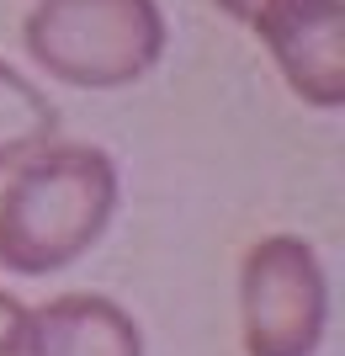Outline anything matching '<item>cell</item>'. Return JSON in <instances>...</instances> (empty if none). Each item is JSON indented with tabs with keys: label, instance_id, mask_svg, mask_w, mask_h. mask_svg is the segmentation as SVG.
<instances>
[{
	"label": "cell",
	"instance_id": "1",
	"mask_svg": "<svg viewBox=\"0 0 345 356\" xmlns=\"http://www.w3.org/2000/svg\"><path fill=\"white\" fill-rule=\"evenodd\" d=\"M117 160L96 144H43L0 192V266L11 277H59L90 255L117 213Z\"/></svg>",
	"mask_w": 345,
	"mask_h": 356
},
{
	"label": "cell",
	"instance_id": "2",
	"mask_svg": "<svg viewBox=\"0 0 345 356\" xmlns=\"http://www.w3.org/2000/svg\"><path fill=\"white\" fill-rule=\"evenodd\" d=\"M170 27L160 0H37L22 48L37 70L75 90H122L165 59Z\"/></svg>",
	"mask_w": 345,
	"mask_h": 356
},
{
	"label": "cell",
	"instance_id": "3",
	"mask_svg": "<svg viewBox=\"0 0 345 356\" xmlns=\"http://www.w3.org/2000/svg\"><path fill=\"white\" fill-rule=\"evenodd\" d=\"M244 356H314L330 330V277L308 239L266 234L239 266Z\"/></svg>",
	"mask_w": 345,
	"mask_h": 356
},
{
	"label": "cell",
	"instance_id": "4",
	"mask_svg": "<svg viewBox=\"0 0 345 356\" xmlns=\"http://www.w3.org/2000/svg\"><path fill=\"white\" fill-rule=\"evenodd\" d=\"M244 27L303 106L335 112L345 102V0H255Z\"/></svg>",
	"mask_w": 345,
	"mask_h": 356
},
{
	"label": "cell",
	"instance_id": "5",
	"mask_svg": "<svg viewBox=\"0 0 345 356\" xmlns=\"http://www.w3.org/2000/svg\"><path fill=\"white\" fill-rule=\"evenodd\" d=\"M16 356H144V330L101 293H64L32 309Z\"/></svg>",
	"mask_w": 345,
	"mask_h": 356
},
{
	"label": "cell",
	"instance_id": "6",
	"mask_svg": "<svg viewBox=\"0 0 345 356\" xmlns=\"http://www.w3.org/2000/svg\"><path fill=\"white\" fill-rule=\"evenodd\" d=\"M53 138H59V106L32 74L0 59V170H16Z\"/></svg>",
	"mask_w": 345,
	"mask_h": 356
},
{
	"label": "cell",
	"instance_id": "7",
	"mask_svg": "<svg viewBox=\"0 0 345 356\" xmlns=\"http://www.w3.org/2000/svg\"><path fill=\"white\" fill-rule=\"evenodd\" d=\"M27 319H32V309L22 303V298L0 293V356H16V346H22V335H27Z\"/></svg>",
	"mask_w": 345,
	"mask_h": 356
},
{
	"label": "cell",
	"instance_id": "8",
	"mask_svg": "<svg viewBox=\"0 0 345 356\" xmlns=\"http://www.w3.org/2000/svg\"><path fill=\"white\" fill-rule=\"evenodd\" d=\"M212 6H218V11H224V16H234L239 27H244V22H250V11H255V0H212Z\"/></svg>",
	"mask_w": 345,
	"mask_h": 356
}]
</instances>
